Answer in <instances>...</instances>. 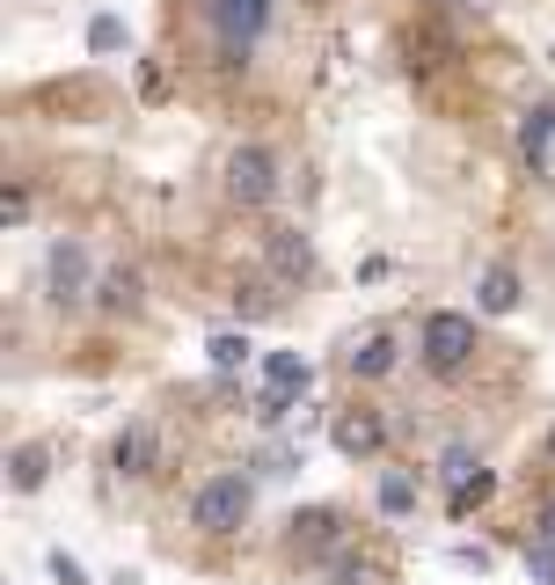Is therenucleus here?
<instances>
[{
  "mask_svg": "<svg viewBox=\"0 0 555 585\" xmlns=\"http://www.w3.org/2000/svg\"><path fill=\"white\" fill-rule=\"evenodd\" d=\"M198 22H205V37L220 44V59H249L263 37H271L278 0H198Z\"/></svg>",
  "mask_w": 555,
  "mask_h": 585,
  "instance_id": "f257e3e1",
  "label": "nucleus"
},
{
  "mask_svg": "<svg viewBox=\"0 0 555 585\" xmlns=\"http://www.w3.org/2000/svg\"><path fill=\"white\" fill-rule=\"evenodd\" d=\"M249 513H256V483L242 476V468H220V476H205L191 491V527L198 534H242L249 527Z\"/></svg>",
  "mask_w": 555,
  "mask_h": 585,
  "instance_id": "f03ea898",
  "label": "nucleus"
},
{
  "mask_svg": "<svg viewBox=\"0 0 555 585\" xmlns=\"http://www.w3.org/2000/svg\"><path fill=\"white\" fill-rule=\"evenodd\" d=\"M475 352H483V330H475V315H461V307H438V315H424V330H416V359L432 373H461Z\"/></svg>",
  "mask_w": 555,
  "mask_h": 585,
  "instance_id": "7ed1b4c3",
  "label": "nucleus"
},
{
  "mask_svg": "<svg viewBox=\"0 0 555 585\" xmlns=\"http://www.w3.org/2000/svg\"><path fill=\"white\" fill-rule=\"evenodd\" d=\"M438 483H446V513L453 520H468L475 505L497 491V476L483 468V454H475V446H446V454H438Z\"/></svg>",
  "mask_w": 555,
  "mask_h": 585,
  "instance_id": "20e7f679",
  "label": "nucleus"
},
{
  "mask_svg": "<svg viewBox=\"0 0 555 585\" xmlns=\"http://www.w3.org/2000/svg\"><path fill=\"white\" fill-rule=\"evenodd\" d=\"M226 198L234 205H271L278 198V154L263 140H242L226 154Z\"/></svg>",
  "mask_w": 555,
  "mask_h": 585,
  "instance_id": "39448f33",
  "label": "nucleus"
},
{
  "mask_svg": "<svg viewBox=\"0 0 555 585\" xmlns=\"http://www.w3.org/2000/svg\"><path fill=\"white\" fill-rule=\"evenodd\" d=\"M351 542L344 513H330V505H314V513H293V542L285 549L300 556V564H336V549Z\"/></svg>",
  "mask_w": 555,
  "mask_h": 585,
  "instance_id": "423d86ee",
  "label": "nucleus"
},
{
  "mask_svg": "<svg viewBox=\"0 0 555 585\" xmlns=\"http://www.w3.org/2000/svg\"><path fill=\"white\" fill-rule=\"evenodd\" d=\"M44 285H52V307L95 301V285H88V249L81 242H52V256H44Z\"/></svg>",
  "mask_w": 555,
  "mask_h": 585,
  "instance_id": "0eeeda50",
  "label": "nucleus"
},
{
  "mask_svg": "<svg viewBox=\"0 0 555 585\" xmlns=\"http://www.w3.org/2000/svg\"><path fill=\"white\" fill-rule=\"evenodd\" d=\"M263 256H271V271L285 285H307L314 279V242L300 228H271V234H263Z\"/></svg>",
  "mask_w": 555,
  "mask_h": 585,
  "instance_id": "6e6552de",
  "label": "nucleus"
},
{
  "mask_svg": "<svg viewBox=\"0 0 555 585\" xmlns=\"http://www.w3.org/2000/svg\"><path fill=\"white\" fill-rule=\"evenodd\" d=\"M110 462H118V476H154V462H161V432L147 425V417H132V425L118 432V446H110Z\"/></svg>",
  "mask_w": 555,
  "mask_h": 585,
  "instance_id": "1a4fd4ad",
  "label": "nucleus"
},
{
  "mask_svg": "<svg viewBox=\"0 0 555 585\" xmlns=\"http://www.w3.org/2000/svg\"><path fill=\"white\" fill-rule=\"evenodd\" d=\"M519 154L534 161V176H555V103H534L519 118Z\"/></svg>",
  "mask_w": 555,
  "mask_h": 585,
  "instance_id": "9d476101",
  "label": "nucleus"
},
{
  "mask_svg": "<svg viewBox=\"0 0 555 585\" xmlns=\"http://www.w3.org/2000/svg\"><path fill=\"white\" fill-rule=\"evenodd\" d=\"M314 389V366L300 352H271L263 359V395H278V403H293L300 410V395Z\"/></svg>",
  "mask_w": 555,
  "mask_h": 585,
  "instance_id": "9b49d317",
  "label": "nucleus"
},
{
  "mask_svg": "<svg viewBox=\"0 0 555 585\" xmlns=\"http://www.w3.org/2000/svg\"><path fill=\"white\" fill-rule=\"evenodd\" d=\"M395 337H387V330H373V337H359V344H351V352H344V373H351V381H381V373H395Z\"/></svg>",
  "mask_w": 555,
  "mask_h": 585,
  "instance_id": "f8f14e48",
  "label": "nucleus"
},
{
  "mask_svg": "<svg viewBox=\"0 0 555 585\" xmlns=\"http://www.w3.org/2000/svg\"><path fill=\"white\" fill-rule=\"evenodd\" d=\"M475 307H483V315H512V307H519V271L512 264H483L475 271Z\"/></svg>",
  "mask_w": 555,
  "mask_h": 585,
  "instance_id": "ddd939ff",
  "label": "nucleus"
},
{
  "mask_svg": "<svg viewBox=\"0 0 555 585\" xmlns=\"http://www.w3.org/2000/svg\"><path fill=\"white\" fill-rule=\"evenodd\" d=\"M336 446H344V454H381L387 446L381 410H344V417H336Z\"/></svg>",
  "mask_w": 555,
  "mask_h": 585,
  "instance_id": "4468645a",
  "label": "nucleus"
},
{
  "mask_svg": "<svg viewBox=\"0 0 555 585\" xmlns=\"http://www.w3.org/2000/svg\"><path fill=\"white\" fill-rule=\"evenodd\" d=\"M44 476H52V446L22 440L16 454H8V491H44Z\"/></svg>",
  "mask_w": 555,
  "mask_h": 585,
  "instance_id": "2eb2a0df",
  "label": "nucleus"
},
{
  "mask_svg": "<svg viewBox=\"0 0 555 585\" xmlns=\"http://www.w3.org/2000/svg\"><path fill=\"white\" fill-rule=\"evenodd\" d=\"M95 307H103V315H124V307H139V271H103V279H95Z\"/></svg>",
  "mask_w": 555,
  "mask_h": 585,
  "instance_id": "dca6fc26",
  "label": "nucleus"
},
{
  "mask_svg": "<svg viewBox=\"0 0 555 585\" xmlns=\"http://www.w3.org/2000/svg\"><path fill=\"white\" fill-rule=\"evenodd\" d=\"M205 359H212V373H242L249 366V337L242 330H220V337L205 344Z\"/></svg>",
  "mask_w": 555,
  "mask_h": 585,
  "instance_id": "f3484780",
  "label": "nucleus"
},
{
  "mask_svg": "<svg viewBox=\"0 0 555 585\" xmlns=\"http://www.w3.org/2000/svg\"><path fill=\"white\" fill-rule=\"evenodd\" d=\"M124 44H132V30H124V16H95V22H88V52H95V59L124 52Z\"/></svg>",
  "mask_w": 555,
  "mask_h": 585,
  "instance_id": "a211bd4d",
  "label": "nucleus"
},
{
  "mask_svg": "<svg viewBox=\"0 0 555 585\" xmlns=\"http://www.w3.org/2000/svg\"><path fill=\"white\" fill-rule=\"evenodd\" d=\"M381 513H387V520L416 513V483L402 476V468H387V476H381Z\"/></svg>",
  "mask_w": 555,
  "mask_h": 585,
  "instance_id": "6ab92c4d",
  "label": "nucleus"
},
{
  "mask_svg": "<svg viewBox=\"0 0 555 585\" xmlns=\"http://www.w3.org/2000/svg\"><path fill=\"white\" fill-rule=\"evenodd\" d=\"M271 293H263V285H234V315H271Z\"/></svg>",
  "mask_w": 555,
  "mask_h": 585,
  "instance_id": "aec40b11",
  "label": "nucleus"
},
{
  "mask_svg": "<svg viewBox=\"0 0 555 585\" xmlns=\"http://www.w3.org/2000/svg\"><path fill=\"white\" fill-rule=\"evenodd\" d=\"M534 542H541V549H555V491L534 505Z\"/></svg>",
  "mask_w": 555,
  "mask_h": 585,
  "instance_id": "412c9836",
  "label": "nucleus"
},
{
  "mask_svg": "<svg viewBox=\"0 0 555 585\" xmlns=\"http://www.w3.org/2000/svg\"><path fill=\"white\" fill-rule=\"evenodd\" d=\"M526 571H534L541 585H555V549H541V542H526Z\"/></svg>",
  "mask_w": 555,
  "mask_h": 585,
  "instance_id": "4be33fe9",
  "label": "nucleus"
},
{
  "mask_svg": "<svg viewBox=\"0 0 555 585\" xmlns=\"http://www.w3.org/2000/svg\"><path fill=\"white\" fill-rule=\"evenodd\" d=\"M263 476H293V468H300V454H293V446H271V454H263Z\"/></svg>",
  "mask_w": 555,
  "mask_h": 585,
  "instance_id": "5701e85b",
  "label": "nucleus"
},
{
  "mask_svg": "<svg viewBox=\"0 0 555 585\" xmlns=\"http://www.w3.org/2000/svg\"><path fill=\"white\" fill-rule=\"evenodd\" d=\"M52 578H59V585H88V571H81V564H73V556H67V549H52Z\"/></svg>",
  "mask_w": 555,
  "mask_h": 585,
  "instance_id": "b1692460",
  "label": "nucleus"
},
{
  "mask_svg": "<svg viewBox=\"0 0 555 585\" xmlns=\"http://www.w3.org/2000/svg\"><path fill=\"white\" fill-rule=\"evenodd\" d=\"M541 462H548V468H555V425H548V440H541Z\"/></svg>",
  "mask_w": 555,
  "mask_h": 585,
  "instance_id": "393cba45",
  "label": "nucleus"
},
{
  "mask_svg": "<svg viewBox=\"0 0 555 585\" xmlns=\"http://www.w3.org/2000/svg\"><path fill=\"white\" fill-rule=\"evenodd\" d=\"M453 8H490V0H453Z\"/></svg>",
  "mask_w": 555,
  "mask_h": 585,
  "instance_id": "a878e982",
  "label": "nucleus"
}]
</instances>
